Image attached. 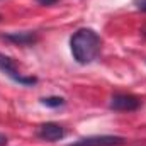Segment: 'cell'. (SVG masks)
<instances>
[{
    "label": "cell",
    "mask_w": 146,
    "mask_h": 146,
    "mask_svg": "<svg viewBox=\"0 0 146 146\" xmlns=\"http://www.w3.org/2000/svg\"><path fill=\"white\" fill-rule=\"evenodd\" d=\"M133 3H134V7L138 10H141V12L146 14V0H133Z\"/></svg>",
    "instance_id": "obj_8"
},
{
    "label": "cell",
    "mask_w": 146,
    "mask_h": 146,
    "mask_svg": "<svg viewBox=\"0 0 146 146\" xmlns=\"http://www.w3.org/2000/svg\"><path fill=\"white\" fill-rule=\"evenodd\" d=\"M127 143V138L117 136V134H94L78 138L66 146H124Z\"/></svg>",
    "instance_id": "obj_3"
},
{
    "label": "cell",
    "mask_w": 146,
    "mask_h": 146,
    "mask_svg": "<svg viewBox=\"0 0 146 146\" xmlns=\"http://www.w3.org/2000/svg\"><path fill=\"white\" fill-rule=\"evenodd\" d=\"M141 107V99L133 94H114L109 100V109L114 112H134Z\"/></svg>",
    "instance_id": "obj_4"
},
{
    "label": "cell",
    "mask_w": 146,
    "mask_h": 146,
    "mask_svg": "<svg viewBox=\"0 0 146 146\" xmlns=\"http://www.w3.org/2000/svg\"><path fill=\"white\" fill-rule=\"evenodd\" d=\"M36 2L41 7H53V5H56L60 0H36Z\"/></svg>",
    "instance_id": "obj_9"
},
{
    "label": "cell",
    "mask_w": 146,
    "mask_h": 146,
    "mask_svg": "<svg viewBox=\"0 0 146 146\" xmlns=\"http://www.w3.org/2000/svg\"><path fill=\"white\" fill-rule=\"evenodd\" d=\"M0 146H7V136L0 134Z\"/></svg>",
    "instance_id": "obj_10"
},
{
    "label": "cell",
    "mask_w": 146,
    "mask_h": 146,
    "mask_svg": "<svg viewBox=\"0 0 146 146\" xmlns=\"http://www.w3.org/2000/svg\"><path fill=\"white\" fill-rule=\"evenodd\" d=\"M2 19H3V15H2V14H0V22H2Z\"/></svg>",
    "instance_id": "obj_11"
},
{
    "label": "cell",
    "mask_w": 146,
    "mask_h": 146,
    "mask_svg": "<svg viewBox=\"0 0 146 146\" xmlns=\"http://www.w3.org/2000/svg\"><path fill=\"white\" fill-rule=\"evenodd\" d=\"M0 72L3 75H7L12 82L22 85V87H34L37 82V76L34 75H22V73L17 70V65H15V60L0 53Z\"/></svg>",
    "instance_id": "obj_2"
},
{
    "label": "cell",
    "mask_w": 146,
    "mask_h": 146,
    "mask_svg": "<svg viewBox=\"0 0 146 146\" xmlns=\"http://www.w3.org/2000/svg\"><path fill=\"white\" fill-rule=\"evenodd\" d=\"M36 136L41 141L56 143V141H61L66 136V129L58 122H42V124L37 126Z\"/></svg>",
    "instance_id": "obj_5"
},
{
    "label": "cell",
    "mask_w": 146,
    "mask_h": 146,
    "mask_svg": "<svg viewBox=\"0 0 146 146\" xmlns=\"http://www.w3.org/2000/svg\"><path fill=\"white\" fill-rule=\"evenodd\" d=\"M39 102L48 107V109H60V107H65L66 106V99L61 97V95H48V97H41Z\"/></svg>",
    "instance_id": "obj_7"
},
{
    "label": "cell",
    "mask_w": 146,
    "mask_h": 146,
    "mask_svg": "<svg viewBox=\"0 0 146 146\" xmlns=\"http://www.w3.org/2000/svg\"><path fill=\"white\" fill-rule=\"evenodd\" d=\"M2 41L12 42L15 46H34L39 42V33L37 31H15V33H5L0 34Z\"/></svg>",
    "instance_id": "obj_6"
},
{
    "label": "cell",
    "mask_w": 146,
    "mask_h": 146,
    "mask_svg": "<svg viewBox=\"0 0 146 146\" xmlns=\"http://www.w3.org/2000/svg\"><path fill=\"white\" fill-rule=\"evenodd\" d=\"M100 49H102V37L92 27H80L70 37L72 56L82 66L94 63L99 58Z\"/></svg>",
    "instance_id": "obj_1"
}]
</instances>
